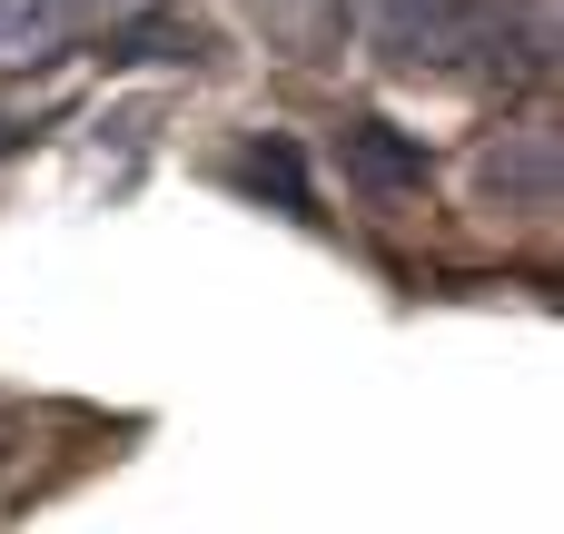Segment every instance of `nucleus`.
Returning a JSON list of instances; mask_svg holds the SVG:
<instances>
[{
  "label": "nucleus",
  "instance_id": "nucleus-1",
  "mask_svg": "<svg viewBox=\"0 0 564 534\" xmlns=\"http://www.w3.org/2000/svg\"><path fill=\"white\" fill-rule=\"evenodd\" d=\"M367 30L387 59H416V69H525V30L506 0H367Z\"/></svg>",
  "mask_w": 564,
  "mask_h": 534
},
{
  "label": "nucleus",
  "instance_id": "nucleus-2",
  "mask_svg": "<svg viewBox=\"0 0 564 534\" xmlns=\"http://www.w3.org/2000/svg\"><path fill=\"white\" fill-rule=\"evenodd\" d=\"M347 168H357L367 188H416V178H426V149H406L387 119H357V129H347Z\"/></svg>",
  "mask_w": 564,
  "mask_h": 534
},
{
  "label": "nucleus",
  "instance_id": "nucleus-3",
  "mask_svg": "<svg viewBox=\"0 0 564 534\" xmlns=\"http://www.w3.org/2000/svg\"><path fill=\"white\" fill-rule=\"evenodd\" d=\"M69 30V0H0V59H50Z\"/></svg>",
  "mask_w": 564,
  "mask_h": 534
},
{
  "label": "nucleus",
  "instance_id": "nucleus-4",
  "mask_svg": "<svg viewBox=\"0 0 564 534\" xmlns=\"http://www.w3.org/2000/svg\"><path fill=\"white\" fill-rule=\"evenodd\" d=\"M476 178H486V198H525V208H545V198H555V149H545V129H525V159H516V168L486 149Z\"/></svg>",
  "mask_w": 564,
  "mask_h": 534
},
{
  "label": "nucleus",
  "instance_id": "nucleus-5",
  "mask_svg": "<svg viewBox=\"0 0 564 534\" xmlns=\"http://www.w3.org/2000/svg\"><path fill=\"white\" fill-rule=\"evenodd\" d=\"M119 10H139V0H69V20H119Z\"/></svg>",
  "mask_w": 564,
  "mask_h": 534
}]
</instances>
